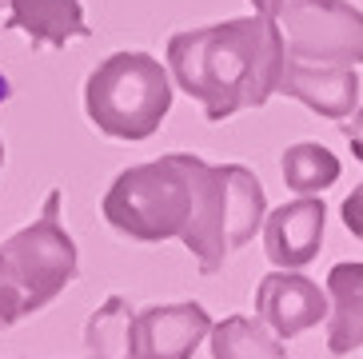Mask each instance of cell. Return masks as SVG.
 Masks as SVG:
<instances>
[{
	"label": "cell",
	"mask_w": 363,
	"mask_h": 359,
	"mask_svg": "<svg viewBox=\"0 0 363 359\" xmlns=\"http://www.w3.org/2000/svg\"><path fill=\"white\" fill-rule=\"evenodd\" d=\"M340 172H343L340 156L328 152L323 144H315V140L291 144L279 156V176H284V184L296 196H320V192H328L340 180Z\"/></svg>",
	"instance_id": "5bb4252c"
},
{
	"label": "cell",
	"mask_w": 363,
	"mask_h": 359,
	"mask_svg": "<svg viewBox=\"0 0 363 359\" xmlns=\"http://www.w3.org/2000/svg\"><path fill=\"white\" fill-rule=\"evenodd\" d=\"M328 351L352 355L363 348V264L347 260L328 272Z\"/></svg>",
	"instance_id": "8fae6325"
},
{
	"label": "cell",
	"mask_w": 363,
	"mask_h": 359,
	"mask_svg": "<svg viewBox=\"0 0 363 359\" xmlns=\"http://www.w3.org/2000/svg\"><path fill=\"white\" fill-rule=\"evenodd\" d=\"M9 32H24L33 48H65L92 36L80 0H9Z\"/></svg>",
	"instance_id": "30bf717a"
},
{
	"label": "cell",
	"mask_w": 363,
	"mask_h": 359,
	"mask_svg": "<svg viewBox=\"0 0 363 359\" xmlns=\"http://www.w3.org/2000/svg\"><path fill=\"white\" fill-rule=\"evenodd\" d=\"M60 204H65V192L52 188L44 196L40 216L28 228L12 232L9 240L0 243L4 260L12 264L16 280L24 284L28 316L44 311L76 280V272H80V252H76V240L60 223Z\"/></svg>",
	"instance_id": "5b68a950"
},
{
	"label": "cell",
	"mask_w": 363,
	"mask_h": 359,
	"mask_svg": "<svg viewBox=\"0 0 363 359\" xmlns=\"http://www.w3.org/2000/svg\"><path fill=\"white\" fill-rule=\"evenodd\" d=\"M0 168H4V140H0Z\"/></svg>",
	"instance_id": "ac0fdd59"
},
{
	"label": "cell",
	"mask_w": 363,
	"mask_h": 359,
	"mask_svg": "<svg viewBox=\"0 0 363 359\" xmlns=\"http://www.w3.org/2000/svg\"><path fill=\"white\" fill-rule=\"evenodd\" d=\"M108 228L136 243L180 240L203 275L256 240L267 220V196L244 164H208L196 152H168L124 168L104 192Z\"/></svg>",
	"instance_id": "6da1fadb"
},
{
	"label": "cell",
	"mask_w": 363,
	"mask_h": 359,
	"mask_svg": "<svg viewBox=\"0 0 363 359\" xmlns=\"http://www.w3.org/2000/svg\"><path fill=\"white\" fill-rule=\"evenodd\" d=\"M212 359H288V348L264 319L252 316H224L212 324L208 336Z\"/></svg>",
	"instance_id": "4fadbf2b"
},
{
	"label": "cell",
	"mask_w": 363,
	"mask_h": 359,
	"mask_svg": "<svg viewBox=\"0 0 363 359\" xmlns=\"http://www.w3.org/2000/svg\"><path fill=\"white\" fill-rule=\"evenodd\" d=\"M279 96H291L323 120H347L359 108V76L355 68H328V64H284Z\"/></svg>",
	"instance_id": "9c48e42d"
},
{
	"label": "cell",
	"mask_w": 363,
	"mask_h": 359,
	"mask_svg": "<svg viewBox=\"0 0 363 359\" xmlns=\"http://www.w3.org/2000/svg\"><path fill=\"white\" fill-rule=\"evenodd\" d=\"M172 72L152 53H112L88 72L84 80V112L96 132L108 140L140 144L160 132L172 112Z\"/></svg>",
	"instance_id": "3957f363"
},
{
	"label": "cell",
	"mask_w": 363,
	"mask_h": 359,
	"mask_svg": "<svg viewBox=\"0 0 363 359\" xmlns=\"http://www.w3.org/2000/svg\"><path fill=\"white\" fill-rule=\"evenodd\" d=\"M343 140H347V148H352V160L363 164V108H355L352 120H343Z\"/></svg>",
	"instance_id": "e0dca14e"
},
{
	"label": "cell",
	"mask_w": 363,
	"mask_h": 359,
	"mask_svg": "<svg viewBox=\"0 0 363 359\" xmlns=\"http://www.w3.org/2000/svg\"><path fill=\"white\" fill-rule=\"evenodd\" d=\"M288 48L264 12L184 28L168 40L172 84L203 108L208 124L264 108L279 92Z\"/></svg>",
	"instance_id": "7a4b0ae2"
},
{
	"label": "cell",
	"mask_w": 363,
	"mask_h": 359,
	"mask_svg": "<svg viewBox=\"0 0 363 359\" xmlns=\"http://www.w3.org/2000/svg\"><path fill=\"white\" fill-rule=\"evenodd\" d=\"M340 220H343V228H347L355 240H363V180L347 192V200L340 204Z\"/></svg>",
	"instance_id": "2e32d148"
},
{
	"label": "cell",
	"mask_w": 363,
	"mask_h": 359,
	"mask_svg": "<svg viewBox=\"0 0 363 359\" xmlns=\"http://www.w3.org/2000/svg\"><path fill=\"white\" fill-rule=\"evenodd\" d=\"M323 228H328V204L320 196H299V200L279 204L264 220V255L272 260V267L299 272L320 255Z\"/></svg>",
	"instance_id": "ba28073f"
},
{
	"label": "cell",
	"mask_w": 363,
	"mask_h": 359,
	"mask_svg": "<svg viewBox=\"0 0 363 359\" xmlns=\"http://www.w3.org/2000/svg\"><path fill=\"white\" fill-rule=\"evenodd\" d=\"M328 311H331L328 287H320L303 272L276 267L256 284V319H264L284 343H291L296 336H303L311 328H320Z\"/></svg>",
	"instance_id": "8992f818"
},
{
	"label": "cell",
	"mask_w": 363,
	"mask_h": 359,
	"mask_svg": "<svg viewBox=\"0 0 363 359\" xmlns=\"http://www.w3.org/2000/svg\"><path fill=\"white\" fill-rule=\"evenodd\" d=\"M279 28L288 60L359 68L363 64V12L352 0H252Z\"/></svg>",
	"instance_id": "277c9868"
},
{
	"label": "cell",
	"mask_w": 363,
	"mask_h": 359,
	"mask_svg": "<svg viewBox=\"0 0 363 359\" xmlns=\"http://www.w3.org/2000/svg\"><path fill=\"white\" fill-rule=\"evenodd\" d=\"M212 336V316L196 299L152 304L136 311V359H192Z\"/></svg>",
	"instance_id": "52a82bcc"
},
{
	"label": "cell",
	"mask_w": 363,
	"mask_h": 359,
	"mask_svg": "<svg viewBox=\"0 0 363 359\" xmlns=\"http://www.w3.org/2000/svg\"><path fill=\"white\" fill-rule=\"evenodd\" d=\"M21 319H28V296H24V284L16 280L12 264L0 252V331L16 328Z\"/></svg>",
	"instance_id": "9a60e30c"
},
{
	"label": "cell",
	"mask_w": 363,
	"mask_h": 359,
	"mask_svg": "<svg viewBox=\"0 0 363 359\" xmlns=\"http://www.w3.org/2000/svg\"><path fill=\"white\" fill-rule=\"evenodd\" d=\"M84 359H136V311L124 296H108L88 316Z\"/></svg>",
	"instance_id": "7c38bea8"
}]
</instances>
